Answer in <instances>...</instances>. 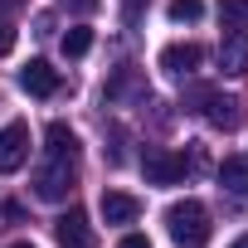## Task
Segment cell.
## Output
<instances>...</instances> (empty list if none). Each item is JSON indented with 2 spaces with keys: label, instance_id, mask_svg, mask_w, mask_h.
Instances as JSON below:
<instances>
[{
  "label": "cell",
  "instance_id": "cell-1",
  "mask_svg": "<svg viewBox=\"0 0 248 248\" xmlns=\"http://www.w3.org/2000/svg\"><path fill=\"white\" fill-rule=\"evenodd\" d=\"M180 102H185L190 112H204V122L219 127V132H238V127H243V102H238V97H224V93L209 88V83H190Z\"/></svg>",
  "mask_w": 248,
  "mask_h": 248
},
{
  "label": "cell",
  "instance_id": "cell-2",
  "mask_svg": "<svg viewBox=\"0 0 248 248\" xmlns=\"http://www.w3.org/2000/svg\"><path fill=\"white\" fill-rule=\"evenodd\" d=\"M166 233H170L180 248H204V243L214 238V219H209V209H204L200 200H175V204L166 209Z\"/></svg>",
  "mask_w": 248,
  "mask_h": 248
},
{
  "label": "cell",
  "instance_id": "cell-3",
  "mask_svg": "<svg viewBox=\"0 0 248 248\" xmlns=\"http://www.w3.org/2000/svg\"><path fill=\"white\" fill-rule=\"evenodd\" d=\"M73 180H78V161H68V156H49L39 170H34V195L39 200H49V204H59V200H68L73 195Z\"/></svg>",
  "mask_w": 248,
  "mask_h": 248
},
{
  "label": "cell",
  "instance_id": "cell-4",
  "mask_svg": "<svg viewBox=\"0 0 248 248\" xmlns=\"http://www.w3.org/2000/svg\"><path fill=\"white\" fill-rule=\"evenodd\" d=\"M185 170H190V161H185L180 151L146 146V156H141V175H146V185H180Z\"/></svg>",
  "mask_w": 248,
  "mask_h": 248
},
{
  "label": "cell",
  "instance_id": "cell-5",
  "mask_svg": "<svg viewBox=\"0 0 248 248\" xmlns=\"http://www.w3.org/2000/svg\"><path fill=\"white\" fill-rule=\"evenodd\" d=\"M25 161H30V127L25 122L0 127V175H15Z\"/></svg>",
  "mask_w": 248,
  "mask_h": 248
},
{
  "label": "cell",
  "instance_id": "cell-6",
  "mask_svg": "<svg viewBox=\"0 0 248 248\" xmlns=\"http://www.w3.org/2000/svg\"><path fill=\"white\" fill-rule=\"evenodd\" d=\"M54 238L59 248H93V229H88V214L78 204H68L59 219H54Z\"/></svg>",
  "mask_w": 248,
  "mask_h": 248
},
{
  "label": "cell",
  "instance_id": "cell-7",
  "mask_svg": "<svg viewBox=\"0 0 248 248\" xmlns=\"http://www.w3.org/2000/svg\"><path fill=\"white\" fill-rule=\"evenodd\" d=\"M20 88H25L30 97H54V93L63 88V78H59V68H54V63H44V59H30V63L20 68Z\"/></svg>",
  "mask_w": 248,
  "mask_h": 248
},
{
  "label": "cell",
  "instance_id": "cell-8",
  "mask_svg": "<svg viewBox=\"0 0 248 248\" xmlns=\"http://www.w3.org/2000/svg\"><path fill=\"white\" fill-rule=\"evenodd\" d=\"M200 63H204V49H200V44H166V49H161V68H166L170 78H190Z\"/></svg>",
  "mask_w": 248,
  "mask_h": 248
},
{
  "label": "cell",
  "instance_id": "cell-9",
  "mask_svg": "<svg viewBox=\"0 0 248 248\" xmlns=\"http://www.w3.org/2000/svg\"><path fill=\"white\" fill-rule=\"evenodd\" d=\"M102 219L107 224H137L141 219V200L127 190H102Z\"/></svg>",
  "mask_w": 248,
  "mask_h": 248
},
{
  "label": "cell",
  "instance_id": "cell-10",
  "mask_svg": "<svg viewBox=\"0 0 248 248\" xmlns=\"http://www.w3.org/2000/svg\"><path fill=\"white\" fill-rule=\"evenodd\" d=\"M219 68L233 73V78L248 73V39H243V34H224V44H219Z\"/></svg>",
  "mask_w": 248,
  "mask_h": 248
},
{
  "label": "cell",
  "instance_id": "cell-11",
  "mask_svg": "<svg viewBox=\"0 0 248 248\" xmlns=\"http://www.w3.org/2000/svg\"><path fill=\"white\" fill-rule=\"evenodd\" d=\"M219 185H224L233 200H243V195H248V161H243V156H224V166H219Z\"/></svg>",
  "mask_w": 248,
  "mask_h": 248
},
{
  "label": "cell",
  "instance_id": "cell-12",
  "mask_svg": "<svg viewBox=\"0 0 248 248\" xmlns=\"http://www.w3.org/2000/svg\"><path fill=\"white\" fill-rule=\"evenodd\" d=\"M44 141H49V146H44L49 156H68V161H78V137H73V132L63 127V122H49Z\"/></svg>",
  "mask_w": 248,
  "mask_h": 248
},
{
  "label": "cell",
  "instance_id": "cell-13",
  "mask_svg": "<svg viewBox=\"0 0 248 248\" xmlns=\"http://www.w3.org/2000/svg\"><path fill=\"white\" fill-rule=\"evenodd\" d=\"M219 25L229 34H243L248 30V0H219Z\"/></svg>",
  "mask_w": 248,
  "mask_h": 248
},
{
  "label": "cell",
  "instance_id": "cell-14",
  "mask_svg": "<svg viewBox=\"0 0 248 248\" xmlns=\"http://www.w3.org/2000/svg\"><path fill=\"white\" fill-rule=\"evenodd\" d=\"M15 10H20V0H0V59L15 49Z\"/></svg>",
  "mask_w": 248,
  "mask_h": 248
},
{
  "label": "cell",
  "instance_id": "cell-15",
  "mask_svg": "<svg viewBox=\"0 0 248 248\" xmlns=\"http://www.w3.org/2000/svg\"><path fill=\"white\" fill-rule=\"evenodd\" d=\"M88 49H93V30H88V25H73V30L63 34V54H68V59H83Z\"/></svg>",
  "mask_w": 248,
  "mask_h": 248
},
{
  "label": "cell",
  "instance_id": "cell-16",
  "mask_svg": "<svg viewBox=\"0 0 248 248\" xmlns=\"http://www.w3.org/2000/svg\"><path fill=\"white\" fill-rule=\"evenodd\" d=\"M166 15H170L175 25H195V20L204 15V0H170V5H166Z\"/></svg>",
  "mask_w": 248,
  "mask_h": 248
},
{
  "label": "cell",
  "instance_id": "cell-17",
  "mask_svg": "<svg viewBox=\"0 0 248 248\" xmlns=\"http://www.w3.org/2000/svg\"><path fill=\"white\" fill-rule=\"evenodd\" d=\"M59 5H63V10H73V15H93L102 0H59Z\"/></svg>",
  "mask_w": 248,
  "mask_h": 248
},
{
  "label": "cell",
  "instance_id": "cell-18",
  "mask_svg": "<svg viewBox=\"0 0 248 248\" xmlns=\"http://www.w3.org/2000/svg\"><path fill=\"white\" fill-rule=\"evenodd\" d=\"M117 248H151V238H146V233H127V238H122Z\"/></svg>",
  "mask_w": 248,
  "mask_h": 248
},
{
  "label": "cell",
  "instance_id": "cell-19",
  "mask_svg": "<svg viewBox=\"0 0 248 248\" xmlns=\"http://www.w3.org/2000/svg\"><path fill=\"white\" fill-rule=\"evenodd\" d=\"M229 248H248V233H243V238H233V243H229Z\"/></svg>",
  "mask_w": 248,
  "mask_h": 248
},
{
  "label": "cell",
  "instance_id": "cell-20",
  "mask_svg": "<svg viewBox=\"0 0 248 248\" xmlns=\"http://www.w3.org/2000/svg\"><path fill=\"white\" fill-rule=\"evenodd\" d=\"M10 248H34V243H10Z\"/></svg>",
  "mask_w": 248,
  "mask_h": 248
}]
</instances>
